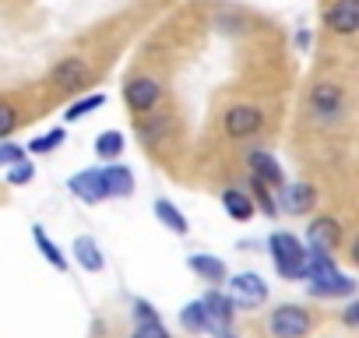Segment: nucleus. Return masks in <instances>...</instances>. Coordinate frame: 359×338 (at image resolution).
Returning <instances> with one entry per match:
<instances>
[{"label":"nucleus","instance_id":"obj_1","mask_svg":"<svg viewBox=\"0 0 359 338\" xmlns=\"http://www.w3.org/2000/svg\"><path fill=\"white\" fill-rule=\"evenodd\" d=\"M348 113V92L341 81L334 78H317L306 92V116L317 123V127H338Z\"/></svg>","mask_w":359,"mask_h":338},{"label":"nucleus","instance_id":"obj_2","mask_svg":"<svg viewBox=\"0 0 359 338\" xmlns=\"http://www.w3.org/2000/svg\"><path fill=\"white\" fill-rule=\"evenodd\" d=\"M268 250H271L275 271H278L282 278H289V282H299V275H303V257H306L303 240L292 236V233H271V236H268Z\"/></svg>","mask_w":359,"mask_h":338},{"label":"nucleus","instance_id":"obj_3","mask_svg":"<svg viewBox=\"0 0 359 338\" xmlns=\"http://www.w3.org/2000/svg\"><path fill=\"white\" fill-rule=\"evenodd\" d=\"M261 127H264V113L254 102H233L222 113V130L233 141H250V137L261 134Z\"/></svg>","mask_w":359,"mask_h":338},{"label":"nucleus","instance_id":"obj_4","mask_svg":"<svg viewBox=\"0 0 359 338\" xmlns=\"http://www.w3.org/2000/svg\"><path fill=\"white\" fill-rule=\"evenodd\" d=\"M162 95H165V88H162V81L151 78V74H134V78H127V85H123V102H127V109L137 113V116L155 113L158 102H162Z\"/></svg>","mask_w":359,"mask_h":338},{"label":"nucleus","instance_id":"obj_5","mask_svg":"<svg viewBox=\"0 0 359 338\" xmlns=\"http://www.w3.org/2000/svg\"><path fill=\"white\" fill-rule=\"evenodd\" d=\"M310 313L296 303H282L268 313V334L271 338H306L310 334Z\"/></svg>","mask_w":359,"mask_h":338},{"label":"nucleus","instance_id":"obj_6","mask_svg":"<svg viewBox=\"0 0 359 338\" xmlns=\"http://www.w3.org/2000/svg\"><path fill=\"white\" fill-rule=\"evenodd\" d=\"M229 282V299H233V306L236 310H257V306H264L268 303V282L261 278V275H254V271H240V275H233V278H226Z\"/></svg>","mask_w":359,"mask_h":338},{"label":"nucleus","instance_id":"obj_7","mask_svg":"<svg viewBox=\"0 0 359 338\" xmlns=\"http://www.w3.org/2000/svg\"><path fill=\"white\" fill-rule=\"evenodd\" d=\"M50 81H53L60 92L74 95V92H85V88H88V81H92V67L85 64V57H64V60L53 64Z\"/></svg>","mask_w":359,"mask_h":338},{"label":"nucleus","instance_id":"obj_8","mask_svg":"<svg viewBox=\"0 0 359 338\" xmlns=\"http://www.w3.org/2000/svg\"><path fill=\"white\" fill-rule=\"evenodd\" d=\"M324 29L338 39H352L359 32V0H331L324 8Z\"/></svg>","mask_w":359,"mask_h":338},{"label":"nucleus","instance_id":"obj_9","mask_svg":"<svg viewBox=\"0 0 359 338\" xmlns=\"http://www.w3.org/2000/svg\"><path fill=\"white\" fill-rule=\"evenodd\" d=\"M275 205H278V212H285V215H296V219H299V215L313 212V205H317V187H313V184H306V180L282 184V187H278Z\"/></svg>","mask_w":359,"mask_h":338},{"label":"nucleus","instance_id":"obj_10","mask_svg":"<svg viewBox=\"0 0 359 338\" xmlns=\"http://www.w3.org/2000/svg\"><path fill=\"white\" fill-rule=\"evenodd\" d=\"M341 222L338 219H331V215H320V219H313L310 222V229H306V247L310 250H320V254H334L338 250V243H341Z\"/></svg>","mask_w":359,"mask_h":338},{"label":"nucleus","instance_id":"obj_11","mask_svg":"<svg viewBox=\"0 0 359 338\" xmlns=\"http://www.w3.org/2000/svg\"><path fill=\"white\" fill-rule=\"evenodd\" d=\"M247 169H250V177H254V180H261V184L271 187V191H278V187L285 184L278 158H275L271 151H264V148H254V151L247 155Z\"/></svg>","mask_w":359,"mask_h":338},{"label":"nucleus","instance_id":"obj_12","mask_svg":"<svg viewBox=\"0 0 359 338\" xmlns=\"http://www.w3.org/2000/svg\"><path fill=\"white\" fill-rule=\"evenodd\" d=\"M99 177L106 187V198H130L134 194V169L123 162H106L99 165Z\"/></svg>","mask_w":359,"mask_h":338},{"label":"nucleus","instance_id":"obj_13","mask_svg":"<svg viewBox=\"0 0 359 338\" xmlns=\"http://www.w3.org/2000/svg\"><path fill=\"white\" fill-rule=\"evenodd\" d=\"M67 191H71L78 201H85V205H99V201H106V187H102V177H99V165H95V169H81V173H74V177L67 180Z\"/></svg>","mask_w":359,"mask_h":338},{"label":"nucleus","instance_id":"obj_14","mask_svg":"<svg viewBox=\"0 0 359 338\" xmlns=\"http://www.w3.org/2000/svg\"><path fill=\"white\" fill-rule=\"evenodd\" d=\"M310 292L320 296V299H352V296H355V278L338 268V271H331V275L310 282Z\"/></svg>","mask_w":359,"mask_h":338},{"label":"nucleus","instance_id":"obj_15","mask_svg":"<svg viewBox=\"0 0 359 338\" xmlns=\"http://www.w3.org/2000/svg\"><path fill=\"white\" fill-rule=\"evenodd\" d=\"M187 268H191L194 275H201L205 282H212V285H222V282L229 278L226 261H219L215 254H191V257H187Z\"/></svg>","mask_w":359,"mask_h":338},{"label":"nucleus","instance_id":"obj_16","mask_svg":"<svg viewBox=\"0 0 359 338\" xmlns=\"http://www.w3.org/2000/svg\"><path fill=\"white\" fill-rule=\"evenodd\" d=\"M71 254H74V261H78L85 271H102V268H106V254H102V247L95 243V236H74Z\"/></svg>","mask_w":359,"mask_h":338},{"label":"nucleus","instance_id":"obj_17","mask_svg":"<svg viewBox=\"0 0 359 338\" xmlns=\"http://www.w3.org/2000/svg\"><path fill=\"white\" fill-rule=\"evenodd\" d=\"M201 306H205V313H208V320L212 324H233V317H236V306H233V299L222 292V289H212V292H205L201 296Z\"/></svg>","mask_w":359,"mask_h":338},{"label":"nucleus","instance_id":"obj_18","mask_svg":"<svg viewBox=\"0 0 359 338\" xmlns=\"http://www.w3.org/2000/svg\"><path fill=\"white\" fill-rule=\"evenodd\" d=\"M172 116H162V113H144L141 116V123H137V137L144 141V144H158V141H165L169 134H172Z\"/></svg>","mask_w":359,"mask_h":338},{"label":"nucleus","instance_id":"obj_19","mask_svg":"<svg viewBox=\"0 0 359 338\" xmlns=\"http://www.w3.org/2000/svg\"><path fill=\"white\" fill-rule=\"evenodd\" d=\"M222 208H226V215L236 219V222H250L254 212H257L254 201H250V194L240 191V187H226V191H222Z\"/></svg>","mask_w":359,"mask_h":338},{"label":"nucleus","instance_id":"obj_20","mask_svg":"<svg viewBox=\"0 0 359 338\" xmlns=\"http://www.w3.org/2000/svg\"><path fill=\"white\" fill-rule=\"evenodd\" d=\"M151 212H155V219L169 229V233H176V236H187L191 233V226H187V215L180 212L172 201H165V198H158L155 205H151Z\"/></svg>","mask_w":359,"mask_h":338},{"label":"nucleus","instance_id":"obj_21","mask_svg":"<svg viewBox=\"0 0 359 338\" xmlns=\"http://www.w3.org/2000/svg\"><path fill=\"white\" fill-rule=\"evenodd\" d=\"M123 148H127L123 130H102V134L95 137V155H99L102 162H116V158L123 155Z\"/></svg>","mask_w":359,"mask_h":338},{"label":"nucleus","instance_id":"obj_22","mask_svg":"<svg viewBox=\"0 0 359 338\" xmlns=\"http://www.w3.org/2000/svg\"><path fill=\"white\" fill-rule=\"evenodd\" d=\"M247 194H250V201H254V208H257L261 215H268V219H275V215H278V205H275L271 187H264L261 180L247 177Z\"/></svg>","mask_w":359,"mask_h":338},{"label":"nucleus","instance_id":"obj_23","mask_svg":"<svg viewBox=\"0 0 359 338\" xmlns=\"http://www.w3.org/2000/svg\"><path fill=\"white\" fill-rule=\"evenodd\" d=\"M32 240H36L39 254H43V257H46V261H50L57 271H67V257H64V254H60V247L46 236V229H43V226H32Z\"/></svg>","mask_w":359,"mask_h":338},{"label":"nucleus","instance_id":"obj_24","mask_svg":"<svg viewBox=\"0 0 359 338\" xmlns=\"http://www.w3.org/2000/svg\"><path fill=\"white\" fill-rule=\"evenodd\" d=\"M99 106H106V95H102V92H88V95H81V99H74V102L67 106L64 120H67V123H74V120L88 116V113H92V109H99Z\"/></svg>","mask_w":359,"mask_h":338},{"label":"nucleus","instance_id":"obj_25","mask_svg":"<svg viewBox=\"0 0 359 338\" xmlns=\"http://www.w3.org/2000/svg\"><path fill=\"white\" fill-rule=\"evenodd\" d=\"M67 141V134H64V127H53V130H46V134H39V137H32L29 141V155H50V151H57L60 144Z\"/></svg>","mask_w":359,"mask_h":338},{"label":"nucleus","instance_id":"obj_26","mask_svg":"<svg viewBox=\"0 0 359 338\" xmlns=\"http://www.w3.org/2000/svg\"><path fill=\"white\" fill-rule=\"evenodd\" d=\"M11 187H29L32 180H36V162L25 155V158H18V162H11L8 165V177H4Z\"/></svg>","mask_w":359,"mask_h":338},{"label":"nucleus","instance_id":"obj_27","mask_svg":"<svg viewBox=\"0 0 359 338\" xmlns=\"http://www.w3.org/2000/svg\"><path fill=\"white\" fill-rule=\"evenodd\" d=\"M180 324H184L187 331H205L208 327V313H205L201 299H194V303H187L184 310H180Z\"/></svg>","mask_w":359,"mask_h":338},{"label":"nucleus","instance_id":"obj_28","mask_svg":"<svg viewBox=\"0 0 359 338\" xmlns=\"http://www.w3.org/2000/svg\"><path fill=\"white\" fill-rule=\"evenodd\" d=\"M18 120H22L18 106H11V102H4V99H0V141H4V137H11V134L18 130Z\"/></svg>","mask_w":359,"mask_h":338},{"label":"nucleus","instance_id":"obj_29","mask_svg":"<svg viewBox=\"0 0 359 338\" xmlns=\"http://www.w3.org/2000/svg\"><path fill=\"white\" fill-rule=\"evenodd\" d=\"M130 338H169V331L162 320H141V324H134Z\"/></svg>","mask_w":359,"mask_h":338},{"label":"nucleus","instance_id":"obj_30","mask_svg":"<svg viewBox=\"0 0 359 338\" xmlns=\"http://www.w3.org/2000/svg\"><path fill=\"white\" fill-rule=\"evenodd\" d=\"M18 158H25V148H22V144H15V141H0V169H8V165L18 162Z\"/></svg>","mask_w":359,"mask_h":338},{"label":"nucleus","instance_id":"obj_31","mask_svg":"<svg viewBox=\"0 0 359 338\" xmlns=\"http://www.w3.org/2000/svg\"><path fill=\"white\" fill-rule=\"evenodd\" d=\"M130 310H134V317H137V324L141 320H158V313H155V306L144 299V296H134V303H130Z\"/></svg>","mask_w":359,"mask_h":338},{"label":"nucleus","instance_id":"obj_32","mask_svg":"<svg viewBox=\"0 0 359 338\" xmlns=\"http://www.w3.org/2000/svg\"><path fill=\"white\" fill-rule=\"evenodd\" d=\"M341 320L348 324V327H359V303L352 299L348 306H345V313H341Z\"/></svg>","mask_w":359,"mask_h":338},{"label":"nucleus","instance_id":"obj_33","mask_svg":"<svg viewBox=\"0 0 359 338\" xmlns=\"http://www.w3.org/2000/svg\"><path fill=\"white\" fill-rule=\"evenodd\" d=\"M292 43H296L299 50H306V46H310V32H306V29H299V32L292 36Z\"/></svg>","mask_w":359,"mask_h":338}]
</instances>
